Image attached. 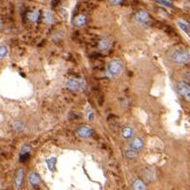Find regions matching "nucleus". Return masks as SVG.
<instances>
[{"label": "nucleus", "mask_w": 190, "mask_h": 190, "mask_svg": "<svg viewBox=\"0 0 190 190\" xmlns=\"http://www.w3.org/2000/svg\"><path fill=\"white\" fill-rule=\"evenodd\" d=\"M123 70V63L120 60H112L109 62L107 70H106V75L110 78H114L119 75Z\"/></svg>", "instance_id": "1"}, {"label": "nucleus", "mask_w": 190, "mask_h": 190, "mask_svg": "<svg viewBox=\"0 0 190 190\" xmlns=\"http://www.w3.org/2000/svg\"><path fill=\"white\" fill-rule=\"evenodd\" d=\"M171 58L177 64H187L190 62V53L184 49H177L172 53Z\"/></svg>", "instance_id": "2"}, {"label": "nucleus", "mask_w": 190, "mask_h": 190, "mask_svg": "<svg viewBox=\"0 0 190 190\" xmlns=\"http://www.w3.org/2000/svg\"><path fill=\"white\" fill-rule=\"evenodd\" d=\"M66 86L69 90L76 92L78 90H83L86 87V82L84 79H76V78H70L67 81Z\"/></svg>", "instance_id": "3"}, {"label": "nucleus", "mask_w": 190, "mask_h": 190, "mask_svg": "<svg viewBox=\"0 0 190 190\" xmlns=\"http://www.w3.org/2000/svg\"><path fill=\"white\" fill-rule=\"evenodd\" d=\"M178 91L180 96L186 101L190 102V86L185 82H180L178 85Z\"/></svg>", "instance_id": "4"}, {"label": "nucleus", "mask_w": 190, "mask_h": 190, "mask_svg": "<svg viewBox=\"0 0 190 190\" xmlns=\"http://www.w3.org/2000/svg\"><path fill=\"white\" fill-rule=\"evenodd\" d=\"M76 132H77L78 136H79L80 138L88 139V138H90V137L92 136V134H93V130H92V128L89 127L82 126V127H80L79 128L77 129Z\"/></svg>", "instance_id": "5"}, {"label": "nucleus", "mask_w": 190, "mask_h": 190, "mask_svg": "<svg viewBox=\"0 0 190 190\" xmlns=\"http://www.w3.org/2000/svg\"><path fill=\"white\" fill-rule=\"evenodd\" d=\"M135 19L140 24H147L150 21V15L146 11H139L135 15Z\"/></svg>", "instance_id": "6"}, {"label": "nucleus", "mask_w": 190, "mask_h": 190, "mask_svg": "<svg viewBox=\"0 0 190 190\" xmlns=\"http://www.w3.org/2000/svg\"><path fill=\"white\" fill-rule=\"evenodd\" d=\"M144 147V143H143V140L141 138H139V137H136V138H134L131 143H130L129 145V149L134 150V152L136 153H139L140 150L143 149Z\"/></svg>", "instance_id": "7"}, {"label": "nucleus", "mask_w": 190, "mask_h": 190, "mask_svg": "<svg viewBox=\"0 0 190 190\" xmlns=\"http://www.w3.org/2000/svg\"><path fill=\"white\" fill-rule=\"evenodd\" d=\"M23 177H24V171L22 169H18L17 172V175H16V186L17 189H19L22 185Z\"/></svg>", "instance_id": "8"}, {"label": "nucleus", "mask_w": 190, "mask_h": 190, "mask_svg": "<svg viewBox=\"0 0 190 190\" xmlns=\"http://www.w3.org/2000/svg\"><path fill=\"white\" fill-rule=\"evenodd\" d=\"M28 180L31 185H38L41 181V179L36 173H31L28 177Z\"/></svg>", "instance_id": "9"}, {"label": "nucleus", "mask_w": 190, "mask_h": 190, "mask_svg": "<svg viewBox=\"0 0 190 190\" xmlns=\"http://www.w3.org/2000/svg\"><path fill=\"white\" fill-rule=\"evenodd\" d=\"M110 47H111V42L107 40V39H102V40H101L99 43V45H97V48L101 50H107L110 48Z\"/></svg>", "instance_id": "10"}, {"label": "nucleus", "mask_w": 190, "mask_h": 190, "mask_svg": "<svg viewBox=\"0 0 190 190\" xmlns=\"http://www.w3.org/2000/svg\"><path fill=\"white\" fill-rule=\"evenodd\" d=\"M56 161H57V158H56L55 156H51V157H49L48 159L45 160V163H47L48 168L50 170V171H52V172H53L54 170H55Z\"/></svg>", "instance_id": "11"}, {"label": "nucleus", "mask_w": 190, "mask_h": 190, "mask_svg": "<svg viewBox=\"0 0 190 190\" xmlns=\"http://www.w3.org/2000/svg\"><path fill=\"white\" fill-rule=\"evenodd\" d=\"M74 24L76 26H84L87 22V17H85L84 15H80V16H77L75 18H74Z\"/></svg>", "instance_id": "12"}, {"label": "nucleus", "mask_w": 190, "mask_h": 190, "mask_svg": "<svg viewBox=\"0 0 190 190\" xmlns=\"http://www.w3.org/2000/svg\"><path fill=\"white\" fill-rule=\"evenodd\" d=\"M44 21L48 23V24H51L54 22V17H53V15H52V13L50 11H45L44 13Z\"/></svg>", "instance_id": "13"}, {"label": "nucleus", "mask_w": 190, "mask_h": 190, "mask_svg": "<svg viewBox=\"0 0 190 190\" xmlns=\"http://www.w3.org/2000/svg\"><path fill=\"white\" fill-rule=\"evenodd\" d=\"M178 25H179V27L183 31V32H185V33H189L190 32V25L184 21H178Z\"/></svg>", "instance_id": "14"}, {"label": "nucleus", "mask_w": 190, "mask_h": 190, "mask_svg": "<svg viewBox=\"0 0 190 190\" xmlns=\"http://www.w3.org/2000/svg\"><path fill=\"white\" fill-rule=\"evenodd\" d=\"M39 17H40V15H39L38 11H32L28 13V15H27V18L32 22H36L39 19Z\"/></svg>", "instance_id": "15"}, {"label": "nucleus", "mask_w": 190, "mask_h": 190, "mask_svg": "<svg viewBox=\"0 0 190 190\" xmlns=\"http://www.w3.org/2000/svg\"><path fill=\"white\" fill-rule=\"evenodd\" d=\"M133 190H146V186L142 180H136L133 182Z\"/></svg>", "instance_id": "16"}, {"label": "nucleus", "mask_w": 190, "mask_h": 190, "mask_svg": "<svg viewBox=\"0 0 190 190\" xmlns=\"http://www.w3.org/2000/svg\"><path fill=\"white\" fill-rule=\"evenodd\" d=\"M133 135V130L130 128V127H124L123 129V136H124V138H126V139H128L130 138V137H132Z\"/></svg>", "instance_id": "17"}, {"label": "nucleus", "mask_w": 190, "mask_h": 190, "mask_svg": "<svg viewBox=\"0 0 190 190\" xmlns=\"http://www.w3.org/2000/svg\"><path fill=\"white\" fill-rule=\"evenodd\" d=\"M8 51L9 49L6 45H0V60H2L8 55Z\"/></svg>", "instance_id": "18"}, {"label": "nucleus", "mask_w": 190, "mask_h": 190, "mask_svg": "<svg viewBox=\"0 0 190 190\" xmlns=\"http://www.w3.org/2000/svg\"><path fill=\"white\" fill-rule=\"evenodd\" d=\"M137 154H138V153H136V152H134V150H130L129 148H128V150H127V152H126V155H127V157H128V158H135V157L137 156Z\"/></svg>", "instance_id": "19"}, {"label": "nucleus", "mask_w": 190, "mask_h": 190, "mask_svg": "<svg viewBox=\"0 0 190 190\" xmlns=\"http://www.w3.org/2000/svg\"><path fill=\"white\" fill-rule=\"evenodd\" d=\"M30 147L28 146H24L22 148V150H21V155H29V153H30Z\"/></svg>", "instance_id": "20"}, {"label": "nucleus", "mask_w": 190, "mask_h": 190, "mask_svg": "<svg viewBox=\"0 0 190 190\" xmlns=\"http://www.w3.org/2000/svg\"><path fill=\"white\" fill-rule=\"evenodd\" d=\"M157 3H159L160 5H163V6H167V7H172L173 6V4H172V2L171 1H156Z\"/></svg>", "instance_id": "21"}, {"label": "nucleus", "mask_w": 190, "mask_h": 190, "mask_svg": "<svg viewBox=\"0 0 190 190\" xmlns=\"http://www.w3.org/2000/svg\"><path fill=\"white\" fill-rule=\"evenodd\" d=\"M87 117H88V120H89V121H93V120H94V117H95L94 112L90 111V112L88 113V115H87Z\"/></svg>", "instance_id": "22"}, {"label": "nucleus", "mask_w": 190, "mask_h": 190, "mask_svg": "<svg viewBox=\"0 0 190 190\" xmlns=\"http://www.w3.org/2000/svg\"><path fill=\"white\" fill-rule=\"evenodd\" d=\"M110 3H112V4H120V3H123V1H110Z\"/></svg>", "instance_id": "23"}]
</instances>
